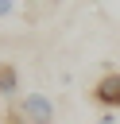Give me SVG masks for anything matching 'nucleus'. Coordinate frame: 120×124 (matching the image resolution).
<instances>
[{"mask_svg":"<svg viewBox=\"0 0 120 124\" xmlns=\"http://www.w3.org/2000/svg\"><path fill=\"white\" fill-rule=\"evenodd\" d=\"M15 112H19L27 124H54V101H50L46 93H27V97L15 105Z\"/></svg>","mask_w":120,"mask_h":124,"instance_id":"1","label":"nucleus"},{"mask_svg":"<svg viewBox=\"0 0 120 124\" xmlns=\"http://www.w3.org/2000/svg\"><path fill=\"white\" fill-rule=\"evenodd\" d=\"M93 101L101 108H120V74H105L93 85Z\"/></svg>","mask_w":120,"mask_h":124,"instance_id":"2","label":"nucleus"},{"mask_svg":"<svg viewBox=\"0 0 120 124\" xmlns=\"http://www.w3.org/2000/svg\"><path fill=\"white\" fill-rule=\"evenodd\" d=\"M8 16H15V0H0V19H8Z\"/></svg>","mask_w":120,"mask_h":124,"instance_id":"4","label":"nucleus"},{"mask_svg":"<svg viewBox=\"0 0 120 124\" xmlns=\"http://www.w3.org/2000/svg\"><path fill=\"white\" fill-rule=\"evenodd\" d=\"M15 4H23V0H15Z\"/></svg>","mask_w":120,"mask_h":124,"instance_id":"5","label":"nucleus"},{"mask_svg":"<svg viewBox=\"0 0 120 124\" xmlns=\"http://www.w3.org/2000/svg\"><path fill=\"white\" fill-rule=\"evenodd\" d=\"M15 89H19V74H15L12 62H4L0 66V97H12Z\"/></svg>","mask_w":120,"mask_h":124,"instance_id":"3","label":"nucleus"}]
</instances>
